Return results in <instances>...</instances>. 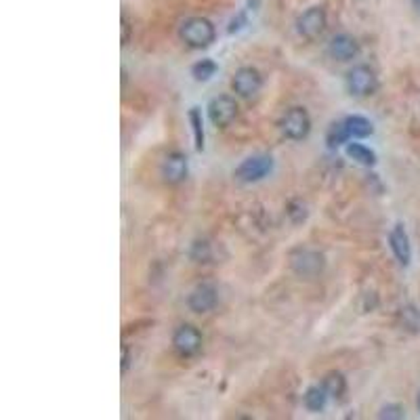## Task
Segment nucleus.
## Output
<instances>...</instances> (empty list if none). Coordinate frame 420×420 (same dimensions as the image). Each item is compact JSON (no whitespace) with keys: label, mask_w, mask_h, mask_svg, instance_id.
I'll list each match as a JSON object with an SVG mask.
<instances>
[{"label":"nucleus","mask_w":420,"mask_h":420,"mask_svg":"<svg viewBox=\"0 0 420 420\" xmlns=\"http://www.w3.org/2000/svg\"><path fill=\"white\" fill-rule=\"evenodd\" d=\"M282 132L293 139V141H302L311 132V118L305 108H293L286 112L282 118Z\"/></svg>","instance_id":"obj_7"},{"label":"nucleus","mask_w":420,"mask_h":420,"mask_svg":"<svg viewBox=\"0 0 420 420\" xmlns=\"http://www.w3.org/2000/svg\"><path fill=\"white\" fill-rule=\"evenodd\" d=\"M210 244L206 240H198L193 242L191 250H189V256L195 261V263H208L210 261Z\"/></svg>","instance_id":"obj_22"},{"label":"nucleus","mask_w":420,"mask_h":420,"mask_svg":"<svg viewBox=\"0 0 420 420\" xmlns=\"http://www.w3.org/2000/svg\"><path fill=\"white\" fill-rule=\"evenodd\" d=\"M328 53L332 55V59L351 61L360 55V42L349 34H336L328 45Z\"/></svg>","instance_id":"obj_12"},{"label":"nucleus","mask_w":420,"mask_h":420,"mask_svg":"<svg viewBox=\"0 0 420 420\" xmlns=\"http://www.w3.org/2000/svg\"><path fill=\"white\" fill-rule=\"evenodd\" d=\"M347 89L356 97H368L378 89V78L368 65H356L347 72Z\"/></svg>","instance_id":"obj_3"},{"label":"nucleus","mask_w":420,"mask_h":420,"mask_svg":"<svg viewBox=\"0 0 420 420\" xmlns=\"http://www.w3.org/2000/svg\"><path fill=\"white\" fill-rule=\"evenodd\" d=\"M345 152L351 160H356L361 166H374L376 164V154L361 143H347Z\"/></svg>","instance_id":"obj_15"},{"label":"nucleus","mask_w":420,"mask_h":420,"mask_svg":"<svg viewBox=\"0 0 420 420\" xmlns=\"http://www.w3.org/2000/svg\"><path fill=\"white\" fill-rule=\"evenodd\" d=\"M219 300V295H217V288L212 284H200L195 286L189 297H187V307L193 311V313H208L215 309Z\"/></svg>","instance_id":"obj_10"},{"label":"nucleus","mask_w":420,"mask_h":420,"mask_svg":"<svg viewBox=\"0 0 420 420\" xmlns=\"http://www.w3.org/2000/svg\"><path fill=\"white\" fill-rule=\"evenodd\" d=\"M128 40H130V23L126 15H122V45H128Z\"/></svg>","instance_id":"obj_26"},{"label":"nucleus","mask_w":420,"mask_h":420,"mask_svg":"<svg viewBox=\"0 0 420 420\" xmlns=\"http://www.w3.org/2000/svg\"><path fill=\"white\" fill-rule=\"evenodd\" d=\"M322 385H324V389L328 391V395L334 397V399H341V397L345 395V391H347V382H345V376H343L341 372H330V374H326V378L322 380Z\"/></svg>","instance_id":"obj_16"},{"label":"nucleus","mask_w":420,"mask_h":420,"mask_svg":"<svg viewBox=\"0 0 420 420\" xmlns=\"http://www.w3.org/2000/svg\"><path fill=\"white\" fill-rule=\"evenodd\" d=\"M181 38L191 49H206L215 42V25L206 17H189L181 25Z\"/></svg>","instance_id":"obj_1"},{"label":"nucleus","mask_w":420,"mask_h":420,"mask_svg":"<svg viewBox=\"0 0 420 420\" xmlns=\"http://www.w3.org/2000/svg\"><path fill=\"white\" fill-rule=\"evenodd\" d=\"M406 416L404 414V408L402 406H385L378 414V419H387V420H402Z\"/></svg>","instance_id":"obj_24"},{"label":"nucleus","mask_w":420,"mask_h":420,"mask_svg":"<svg viewBox=\"0 0 420 420\" xmlns=\"http://www.w3.org/2000/svg\"><path fill=\"white\" fill-rule=\"evenodd\" d=\"M162 177L171 185H179L187 177V158L181 152H171L162 160Z\"/></svg>","instance_id":"obj_11"},{"label":"nucleus","mask_w":420,"mask_h":420,"mask_svg":"<svg viewBox=\"0 0 420 420\" xmlns=\"http://www.w3.org/2000/svg\"><path fill=\"white\" fill-rule=\"evenodd\" d=\"M217 63L212 59H202L198 61L193 67H191V76L198 80V82H206V80H210L215 74H217Z\"/></svg>","instance_id":"obj_21"},{"label":"nucleus","mask_w":420,"mask_h":420,"mask_svg":"<svg viewBox=\"0 0 420 420\" xmlns=\"http://www.w3.org/2000/svg\"><path fill=\"white\" fill-rule=\"evenodd\" d=\"M349 139H351V135H349V130H347L345 122H334V124L328 128L326 141H328V145H330V147H339V145L347 143Z\"/></svg>","instance_id":"obj_20"},{"label":"nucleus","mask_w":420,"mask_h":420,"mask_svg":"<svg viewBox=\"0 0 420 420\" xmlns=\"http://www.w3.org/2000/svg\"><path fill=\"white\" fill-rule=\"evenodd\" d=\"M246 21H248V19H246V13H240L238 17H234V19H232V23H229V34L240 32L242 28L246 25Z\"/></svg>","instance_id":"obj_25"},{"label":"nucleus","mask_w":420,"mask_h":420,"mask_svg":"<svg viewBox=\"0 0 420 420\" xmlns=\"http://www.w3.org/2000/svg\"><path fill=\"white\" fill-rule=\"evenodd\" d=\"M399 319H402V326L412 332V334H419L420 332V311L416 307L408 305L399 311Z\"/></svg>","instance_id":"obj_19"},{"label":"nucleus","mask_w":420,"mask_h":420,"mask_svg":"<svg viewBox=\"0 0 420 420\" xmlns=\"http://www.w3.org/2000/svg\"><path fill=\"white\" fill-rule=\"evenodd\" d=\"M173 347L181 358H193L202 349V334L195 326L183 324L173 334Z\"/></svg>","instance_id":"obj_5"},{"label":"nucleus","mask_w":420,"mask_h":420,"mask_svg":"<svg viewBox=\"0 0 420 420\" xmlns=\"http://www.w3.org/2000/svg\"><path fill=\"white\" fill-rule=\"evenodd\" d=\"M326 23H328V17H326L324 6H309L297 19V30L302 38L315 40L326 30Z\"/></svg>","instance_id":"obj_6"},{"label":"nucleus","mask_w":420,"mask_h":420,"mask_svg":"<svg viewBox=\"0 0 420 420\" xmlns=\"http://www.w3.org/2000/svg\"><path fill=\"white\" fill-rule=\"evenodd\" d=\"M273 171V160L271 156H250L236 169V179L242 183H256L265 179Z\"/></svg>","instance_id":"obj_4"},{"label":"nucleus","mask_w":420,"mask_h":420,"mask_svg":"<svg viewBox=\"0 0 420 420\" xmlns=\"http://www.w3.org/2000/svg\"><path fill=\"white\" fill-rule=\"evenodd\" d=\"M345 126H347L349 135L356 137V139L370 137L372 130H374L372 128V122L368 120V118H363V116H349V118H345Z\"/></svg>","instance_id":"obj_17"},{"label":"nucleus","mask_w":420,"mask_h":420,"mask_svg":"<svg viewBox=\"0 0 420 420\" xmlns=\"http://www.w3.org/2000/svg\"><path fill=\"white\" fill-rule=\"evenodd\" d=\"M412 4H414V8L420 13V0H412Z\"/></svg>","instance_id":"obj_28"},{"label":"nucleus","mask_w":420,"mask_h":420,"mask_svg":"<svg viewBox=\"0 0 420 420\" xmlns=\"http://www.w3.org/2000/svg\"><path fill=\"white\" fill-rule=\"evenodd\" d=\"M189 122H191V130H193L195 152H202V149H204V122H202V112H200V108H191V110H189Z\"/></svg>","instance_id":"obj_18"},{"label":"nucleus","mask_w":420,"mask_h":420,"mask_svg":"<svg viewBox=\"0 0 420 420\" xmlns=\"http://www.w3.org/2000/svg\"><path fill=\"white\" fill-rule=\"evenodd\" d=\"M128 363H130V353H128V347H122V374H126V370H128Z\"/></svg>","instance_id":"obj_27"},{"label":"nucleus","mask_w":420,"mask_h":420,"mask_svg":"<svg viewBox=\"0 0 420 420\" xmlns=\"http://www.w3.org/2000/svg\"><path fill=\"white\" fill-rule=\"evenodd\" d=\"M389 244H391V250H393L395 259L402 265H408L410 259H412V248H410V238H408V234H406L402 223H397L393 227V232L389 234Z\"/></svg>","instance_id":"obj_13"},{"label":"nucleus","mask_w":420,"mask_h":420,"mask_svg":"<svg viewBox=\"0 0 420 420\" xmlns=\"http://www.w3.org/2000/svg\"><path fill=\"white\" fill-rule=\"evenodd\" d=\"M238 116V101L229 95H219L208 103V118L215 126H227Z\"/></svg>","instance_id":"obj_8"},{"label":"nucleus","mask_w":420,"mask_h":420,"mask_svg":"<svg viewBox=\"0 0 420 420\" xmlns=\"http://www.w3.org/2000/svg\"><path fill=\"white\" fill-rule=\"evenodd\" d=\"M261 84H263V78H261L259 69H254V67H240L232 80L234 93H238L240 97H246V99L256 95Z\"/></svg>","instance_id":"obj_9"},{"label":"nucleus","mask_w":420,"mask_h":420,"mask_svg":"<svg viewBox=\"0 0 420 420\" xmlns=\"http://www.w3.org/2000/svg\"><path fill=\"white\" fill-rule=\"evenodd\" d=\"M328 391L324 389V385H315V387H309L307 393H305V408L309 412H322L326 408V402H328Z\"/></svg>","instance_id":"obj_14"},{"label":"nucleus","mask_w":420,"mask_h":420,"mask_svg":"<svg viewBox=\"0 0 420 420\" xmlns=\"http://www.w3.org/2000/svg\"><path fill=\"white\" fill-rule=\"evenodd\" d=\"M416 404H419V410H420V393H419V402H416Z\"/></svg>","instance_id":"obj_29"},{"label":"nucleus","mask_w":420,"mask_h":420,"mask_svg":"<svg viewBox=\"0 0 420 420\" xmlns=\"http://www.w3.org/2000/svg\"><path fill=\"white\" fill-rule=\"evenodd\" d=\"M286 215L290 217V221L293 223H302L305 219H307V206L299 202V200H293L290 204H288V210H286Z\"/></svg>","instance_id":"obj_23"},{"label":"nucleus","mask_w":420,"mask_h":420,"mask_svg":"<svg viewBox=\"0 0 420 420\" xmlns=\"http://www.w3.org/2000/svg\"><path fill=\"white\" fill-rule=\"evenodd\" d=\"M324 256L315 250L309 248H300L297 252H293L290 256V267L295 269V273L300 278H315L324 271Z\"/></svg>","instance_id":"obj_2"}]
</instances>
